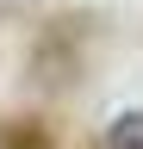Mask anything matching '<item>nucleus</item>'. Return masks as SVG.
<instances>
[{
  "label": "nucleus",
  "mask_w": 143,
  "mask_h": 149,
  "mask_svg": "<svg viewBox=\"0 0 143 149\" xmlns=\"http://www.w3.org/2000/svg\"><path fill=\"white\" fill-rule=\"evenodd\" d=\"M100 149H143V112L112 118V124H106V137H100Z\"/></svg>",
  "instance_id": "obj_1"
}]
</instances>
